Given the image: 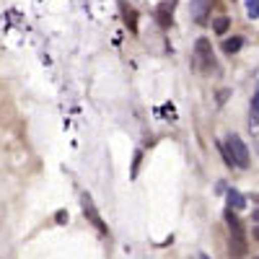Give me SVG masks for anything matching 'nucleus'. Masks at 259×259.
<instances>
[{"label": "nucleus", "mask_w": 259, "mask_h": 259, "mask_svg": "<svg viewBox=\"0 0 259 259\" xmlns=\"http://www.w3.org/2000/svg\"><path fill=\"white\" fill-rule=\"evenodd\" d=\"M197 60L202 65V70L218 73V62H215V55H212V47L207 39H197Z\"/></svg>", "instance_id": "3"}, {"label": "nucleus", "mask_w": 259, "mask_h": 259, "mask_svg": "<svg viewBox=\"0 0 259 259\" xmlns=\"http://www.w3.org/2000/svg\"><path fill=\"white\" fill-rule=\"evenodd\" d=\"M124 21H130V29H133V31H138V16H135V11L133 8H130V6H124Z\"/></svg>", "instance_id": "10"}, {"label": "nucleus", "mask_w": 259, "mask_h": 259, "mask_svg": "<svg viewBox=\"0 0 259 259\" xmlns=\"http://www.w3.org/2000/svg\"><path fill=\"white\" fill-rule=\"evenodd\" d=\"M254 236H256V241H259V226H256V228H254Z\"/></svg>", "instance_id": "14"}, {"label": "nucleus", "mask_w": 259, "mask_h": 259, "mask_svg": "<svg viewBox=\"0 0 259 259\" xmlns=\"http://www.w3.org/2000/svg\"><path fill=\"white\" fill-rule=\"evenodd\" d=\"M200 259H210V256H207V254H200Z\"/></svg>", "instance_id": "16"}, {"label": "nucleus", "mask_w": 259, "mask_h": 259, "mask_svg": "<svg viewBox=\"0 0 259 259\" xmlns=\"http://www.w3.org/2000/svg\"><path fill=\"white\" fill-rule=\"evenodd\" d=\"M226 148H228L231 158L236 161V166H241V168H246V166H249V148H246V143H244L239 135H228Z\"/></svg>", "instance_id": "2"}, {"label": "nucleus", "mask_w": 259, "mask_h": 259, "mask_svg": "<svg viewBox=\"0 0 259 259\" xmlns=\"http://www.w3.org/2000/svg\"><path fill=\"white\" fill-rule=\"evenodd\" d=\"M228 207H231V210H244V207H246V200H244L236 189H231V192H228Z\"/></svg>", "instance_id": "8"}, {"label": "nucleus", "mask_w": 259, "mask_h": 259, "mask_svg": "<svg viewBox=\"0 0 259 259\" xmlns=\"http://www.w3.org/2000/svg\"><path fill=\"white\" fill-rule=\"evenodd\" d=\"M80 205H83V212L89 215V221L99 228V233H109V228H106V223L101 221V215H99V210H96V205H94V200L89 197V194H80Z\"/></svg>", "instance_id": "4"}, {"label": "nucleus", "mask_w": 259, "mask_h": 259, "mask_svg": "<svg viewBox=\"0 0 259 259\" xmlns=\"http://www.w3.org/2000/svg\"><path fill=\"white\" fill-rule=\"evenodd\" d=\"M251 218H254V221H259V210H256V212H254V215H251Z\"/></svg>", "instance_id": "15"}, {"label": "nucleus", "mask_w": 259, "mask_h": 259, "mask_svg": "<svg viewBox=\"0 0 259 259\" xmlns=\"http://www.w3.org/2000/svg\"><path fill=\"white\" fill-rule=\"evenodd\" d=\"M241 47H244V36H231V39L223 41V52L226 55H236Z\"/></svg>", "instance_id": "7"}, {"label": "nucleus", "mask_w": 259, "mask_h": 259, "mask_svg": "<svg viewBox=\"0 0 259 259\" xmlns=\"http://www.w3.org/2000/svg\"><path fill=\"white\" fill-rule=\"evenodd\" d=\"M246 16L259 18V0H246Z\"/></svg>", "instance_id": "11"}, {"label": "nucleus", "mask_w": 259, "mask_h": 259, "mask_svg": "<svg viewBox=\"0 0 259 259\" xmlns=\"http://www.w3.org/2000/svg\"><path fill=\"white\" fill-rule=\"evenodd\" d=\"M189 13L197 24H205L210 13V0H189Z\"/></svg>", "instance_id": "5"}, {"label": "nucleus", "mask_w": 259, "mask_h": 259, "mask_svg": "<svg viewBox=\"0 0 259 259\" xmlns=\"http://www.w3.org/2000/svg\"><path fill=\"white\" fill-rule=\"evenodd\" d=\"M174 6H177L174 0H168V3H161V6H158V24H161L163 29L171 24V16H174Z\"/></svg>", "instance_id": "6"}, {"label": "nucleus", "mask_w": 259, "mask_h": 259, "mask_svg": "<svg viewBox=\"0 0 259 259\" xmlns=\"http://www.w3.org/2000/svg\"><path fill=\"white\" fill-rule=\"evenodd\" d=\"M226 223H228V228H231V241H228L231 256H233V259H244V256H246V231H244V223L239 221V215H233L231 207H228V212H226Z\"/></svg>", "instance_id": "1"}, {"label": "nucleus", "mask_w": 259, "mask_h": 259, "mask_svg": "<svg viewBox=\"0 0 259 259\" xmlns=\"http://www.w3.org/2000/svg\"><path fill=\"white\" fill-rule=\"evenodd\" d=\"M251 114H254V119H259V83H256V94L251 99Z\"/></svg>", "instance_id": "12"}, {"label": "nucleus", "mask_w": 259, "mask_h": 259, "mask_svg": "<svg viewBox=\"0 0 259 259\" xmlns=\"http://www.w3.org/2000/svg\"><path fill=\"white\" fill-rule=\"evenodd\" d=\"M254 259H259V256H254Z\"/></svg>", "instance_id": "17"}, {"label": "nucleus", "mask_w": 259, "mask_h": 259, "mask_svg": "<svg viewBox=\"0 0 259 259\" xmlns=\"http://www.w3.org/2000/svg\"><path fill=\"white\" fill-rule=\"evenodd\" d=\"M228 29H231V18L228 16H218V18L212 21V31L215 34H226Z\"/></svg>", "instance_id": "9"}, {"label": "nucleus", "mask_w": 259, "mask_h": 259, "mask_svg": "<svg viewBox=\"0 0 259 259\" xmlns=\"http://www.w3.org/2000/svg\"><path fill=\"white\" fill-rule=\"evenodd\" d=\"M57 223H68V212H65V210L57 212Z\"/></svg>", "instance_id": "13"}]
</instances>
